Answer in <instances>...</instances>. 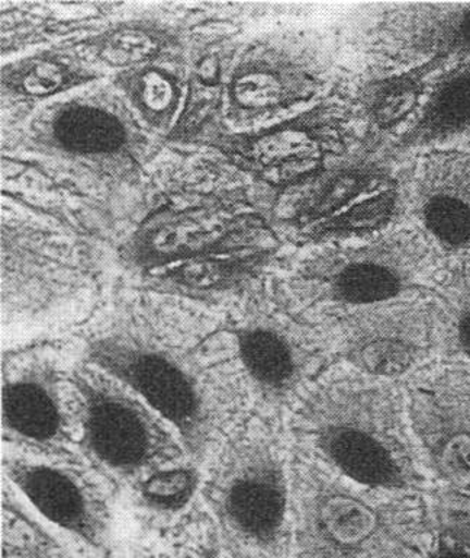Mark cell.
<instances>
[{
	"label": "cell",
	"instance_id": "obj_1",
	"mask_svg": "<svg viewBox=\"0 0 470 558\" xmlns=\"http://www.w3.org/2000/svg\"><path fill=\"white\" fill-rule=\"evenodd\" d=\"M176 314L129 305L87 335L83 356L141 397L200 461L233 429L247 399L221 335Z\"/></svg>",
	"mask_w": 470,
	"mask_h": 558
},
{
	"label": "cell",
	"instance_id": "obj_2",
	"mask_svg": "<svg viewBox=\"0 0 470 558\" xmlns=\"http://www.w3.org/2000/svg\"><path fill=\"white\" fill-rule=\"evenodd\" d=\"M396 381L326 369L289 410L294 452L361 486L405 492L418 466Z\"/></svg>",
	"mask_w": 470,
	"mask_h": 558
},
{
	"label": "cell",
	"instance_id": "obj_3",
	"mask_svg": "<svg viewBox=\"0 0 470 558\" xmlns=\"http://www.w3.org/2000/svg\"><path fill=\"white\" fill-rule=\"evenodd\" d=\"M200 496L234 558H290V461L265 422L238 423L208 456Z\"/></svg>",
	"mask_w": 470,
	"mask_h": 558
},
{
	"label": "cell",
	"instance_id": "obj_4",
	"mask_svg": "<svg viewBox=\"0 0 470 558\" xmlns=\"http://www.w3.org/2000/svg\"><path fill=\"white\" fill-rule=\"evenodd\" d=\"M292 558H411L416 526L404 492L361 486L294 452Z\"/></svg>",
	"mask_w": 470,
	"mask_h": 558
},
{
	"label": "cell",
	"instance_id": "obj_5",
	"mask_svg": "<svg viewBox=\"0 0 470 558\" xmlns=\"http://www.w3.org/2000/svg\"><path fill=\"white\" fill-rule=\"evenodd\" d=\"M220 335L246 399L265 414L289 412L337 356L329 327L283 290L256 288Z\"/></svg>",
	"mask_w": 470,
	"mask_h": 558
},
{
	"label": "cell",
	"instance_id": "obj_6",
	"mask_svg": "<svg viewBox=\"0 0 470 558\" xmlns=\"http://www.w3.org/2000/svg\"><path fill=\"white\" fill-rule=\"evenodd\" d=\"M67 390L78 445L116 482L134 490L157 471L191 460L177 430L104 371L78 362Z\"/></svg>",
	"mask_w": 470,
	"mask_h": 558
},
{
	"label": "cell",
	"instance_id": "obj_7",
	"mask_svg": "<svg viewBox=\"0 0 470 558\" xmlns=\"http://www.w3.org/2000/svg\"><path fill=\"white\" fill-rule=\"evenodd\" d=\"M433 255L416 229H392L372 242L307 257L282 290L296 307L324 325L350 310L405 299L417 290Z\"/></svg>",
	"mask_w": 470,
	"mask_h": 558
},
{
	"label": "cell",
	"instance_id": "obj_8",
	"mask_svg": "<svg viewBox=\"0 0 470 558\" xmlns=\"http://www.w3.org/2000/svg\"><path fill=\"white\" fill-rule=\"evenodd\" d=\"M334 61V47L317 31H274L252 39L226 74V118L250 125L308 102L329 82Z\"/></svg>",
	"mask_w": 470,
	"mask_h": 558
},
{
	"label": "cell",
	"instance_id": "obj_9",
	"mask_svg": "<svg viewBox=\"0 0 470 558\" xmlns=\"http://www.w3.org/2000/svg\"><path fill=\"white\" fill-rule=\"evenodd\" d=\"M352 117L350 99H326L268 129L221 135L215 147L231 163L281 192L350 147L346 137Z\"/></svg>",
	"mask_w": 470,
	"mask_h": 558
},
{
	"label": "cell",
	"instance_id": "obj_10",
	"mask_svg": "<svg viewBox=\"0 0 470 558\" xmlns=\"http://www.w3.org/2000/svg\"><path fill=\"white\" fill-rule=\"evenodd\" d=\"M67 374L48 352L22 353L3 361L2 429L25 456L78 462Z\"/></svg>",
	"mask_w": 470,
	"mask_h": 558
},
{
	"label": "cell",
	"instance_id": "obj_11",
	"mask_svg": "<svg viewBox=\"0 0 470 558\" xmlns=\"http://www.w3.org/2000/svg\"><path fill=\"white\" fill-rule=\"evenodd\" d=\"M324 325L333 333L337 357L347 366L391 381L424 360L435 336L433 308L405 299L350 310Z\"/></svg>",
	"mask_w": 470,
	"mask_h": 558
},
{
	"label": "cell",
	"instance_id": "obj_12",
	"mask_svg": "<svg viewBox=\"0 0 470 558\" xmlns=\"http://www.w3.org/2000/svg\"><path fill=\"white\" fill-rule=\"evenodd\" d=\"M3 475L47 521L90 548L107 547L112 534L107 492L77 462L11 453L3 458Z\"/></svg>",
	"mask_w": 470,
	"mask_h": 558
},
{
	"label": "cell",
	"instance_id": "obj_13",
	"mask_svg": "<svg viewBox=\"0 0 470 558\" xmlns=\"http://www.w3.org/2000/svg\"><path fill=\"white\" fill-rule=\"evenodd\" d=\"M399 155L394 142L366 131L360 142L333 157L298 185L281 191L279 216L299 231L329 220L366 196L376 194L396 179Z\"/></svg>",
	"mask_w": 470,
	"mask_h": 558
},
{
	"label": "cell",
	"instance_id": "obj_14",
	"mask_svg": "<svg viewBox=\"0 0 470 558\" xmlns=\"http://www.w3.org/2000/svg\"><path fill=\"white\" fill-rule=\"evenodd\" d=\"M434 252L470 262V150H433L411 170L408 211Z\"/></svg>",
	"mask_w": 470,
	"mask_h": 558
},
{
	"label": "cell",
	"instance_id": "obj_15",
	"mask_svg": "<svg viewBox=\"0 0 470 558\" xmlns=\"http://www.w3.org/2000/svg\"><path fill=\"white\" fill-rule=\"evenodd\" d=\"M128 107L81 96L42 117V144L90 163H134L139 137Z\"/></svg>",
	"mask_w": 470,
	"mask_h": 558
},
{
	"label": "cell",
	"instance_id": "obj_16",
	"mask_svg": "<svg viewBox=\"0 0 470 558\" xmlns=\"http://www.w3.org/2000/svg\"><path fill=\"white\" fill-rule=\"evenodd\" d=\"M379 43L394 57L470 60V3L400 4L379 22Z\"/></svg>",
	"mask_w": 470,
	"mask_h": 558
},
{
	"label": "cell",
	"instance_id": "obj_17",
	"mask_svg": "<svg viewBox=\"0 0 470 558\" xmlns=\"http://www.w3.org/2000/svg\"><path fill=\"white\" fill-rule=\"evenodd\" d=\"M470 131V60L457 61L430 83L417 120L394 143L399 156L456 142Z\"/></svg>",
	"mask_w": 470,
	"mask_h": 558
},
{
	"label": "cell",
	"instance_id": "obj_18",
	"mask_svg": "<svg viewBox=\"0 0 470 558\" xmlns=\"http://www.w3.org/2000/svg\"><path fill=\"white\" fill-rule=\"evenodd\" d=\"M446 64L429 59L404 72L372 78L357 87L350 98L352 112L370 133L389 137L420 108L430 87V76Z\"/></svg>",
	"mask_w": 470,
	"mask_h": 558
},
{
	"label": "cell",
	"instance_id": "obj_19",
	"mask_svg": "<svg viewBox=\"0 0 470 558\" xmlns=\"http://www.w3.org/2000/svg\"><path fill=\"white\" fill-rule=\"evenodd\" d=\"M89 547L37 512L3 478L2 557L3 558H89Z\"/></svg>",
	"mask_w": 470,
	"mask_h": 558
},
{
	"label": "cell",
	"instance_id": "obj_20",
	"mask_svg": "<svg viewBox=\"0 0 470 558\" xmlns=\"http://www.w3.org/2000/svg\"><path fill=\"white\" fill-rule=\"evenodd\" d=\"M409 170L376 194L366 196L329 218L299 231L307 242L368 238L394 229L395 222L407 216Z\"/></svg>",
	"mask_w": 470,
	"mask_h": 558
},
{
	"label": "cell",
	"instance_id": "obj_21",
	"mask_svg": "<svg viewBox=\"0 0 470 558\" xmlns=\"http://www.w3.org/2000/svg\"><path fill=\"white\" fill-rule=\"evenodd\" d=\"M99 74L77 52L55 48L13 61L2 70L3 92L25 99H47L85 85Z\"/></svg>",
	"mask_w": 470,
	"mask_h": 558
},
{
	"label": "cell",
	"instance_id": "obj_22",
	"mask_svg": "<svg viewBox=\"0 0 470 558\" xmlns=\"http://www.w3.org/2000/svg\"><path fill=\"white\" fill-rule=\"evenodd\" d=\"M182 82V74L161 59L118 73L115 87L144 124L151 130L169 131L181 108Z\"/></svg>",
	"mask_w": 470,
	"mask_h": 558
},
{
	"label": "cell",
	"instance_id": "obj_23",
	"mask_svg": "<svg viewBox=\"0 0 470 558\" xmlns=\"http://www.w3.org/2000/svg\"><path fill=\"white\" fill-rule=\"evenodd\" d=\"M174 46L177 35L170 26L139 20L113 24L86 41V50L96 61L121 72L168 59Z\"/></svg>",
	"mask_w": 470,
	"mask_h": 558
},
{
	"label": "cell",
	"instance_id": "obj_24",
	"mask_svg": "<svg viewBox=\"0 0 470 558\" xmlns=\"http://www.w3.org/2000/svg\"><path fill=\"white\" fill-rule=\"evenodd\" d=\"M202 487V477L194 461L157 471L134 488L135 496L144 509L156 514H177L194 501Z\"/></svg>",
	"mask_w": 470,
	"mask_h": 558
},
{
	"label": "cell",
	"instance_id": "obj_25",
	"mask_svg": "<svg viewBox=\"0 0 470 558\" xmlns=\"http://www.w3.org/2000/svg\"><path fill=\"white\" fill-rule=\"evenodd\" d=\"M448 335L470 361V270H457L442 292Z\"/></svg>",
	"mask_w": 470,
	"mask_h": 558
},
{
	"label": "cell",
	"instance_id": "obj_26",
	"mask_svg": "<svg viewBox=\"0 0 470 558\" xmlns=\"http://www.w3.org/2000/svg\"><path fill=\"white\" fill-rule=\"evenodd\" d=\"M426 558H470V551L455 538L442 539L430 549Z\"/></svg>",
	"mask_w": 470,
	"mask_h": 558
},
{
	"label": "cell",
	"instance_id": "obj_27",
	"mask_svg": "<svg viewBox=\"0 0 470 558\" xmlns=\"http://www.w3.org/2000/svg\"><path fill=\"white\" fill-rule=\"evenodd\" d=\"M455 539L463 544L470 551V522L459 527V535H457Z\"/></svg>",
	"mask_w": 470,
	"mask_h": 558
},
{
	"label": "cell",
	"instance_id": "obj_28",
	"mask_svg": "<svg viewBox=\"0 0 470 558\" xmlns=\"http://www.w3.org/2000/svg\"><path fill=\"white\" fill-rule=\"evenodd\" d=\"M176 558H182V557H176ZM183 558H191V557H189V556H185V557H183Z\"/></svg>",
	"mask_w": 470,
	"mask_h": 558
},
{
	"label": "cell",
	"instance_id": "obj_29",
	"mask_svg": "<svg viewBox=\"0 0 470 558\" xmlns=\"http://www.w3.org/2000/svg\"><path fill=\"white\" fill-rule=\"evenodd\" d=\"M469 147H470V142H469Z\"/></svg>",
	"mask_w": 470,
	"mask_h": 558
}]
</instances>
